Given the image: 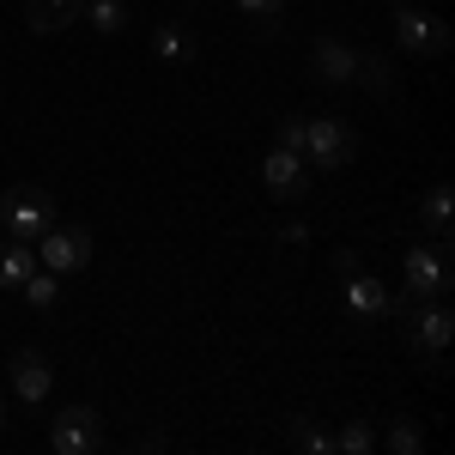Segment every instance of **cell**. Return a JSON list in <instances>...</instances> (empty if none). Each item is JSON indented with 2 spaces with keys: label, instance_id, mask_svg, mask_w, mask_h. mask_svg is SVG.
<instances>
[{
  "label": "cell",
  "instance_id": "9c48e42d",
  "mask_svg": "<svg viewBox=\"0 0 455 455\" xmlns=\"http://www.w3.org/2000/svg\"><path fill=\"white\" fill-rule=\"evenodd\" d=\"M358 73V49L340 43V36H315V79L322 85H352Z\"/></svg>",
  "mask_w": 455,
  "mask_h": 455
},
{
  "label": "cell",
  "instance_id": "277c9868",
  "mask_svg": "<svg viewBox=\"0 0 455 455\" xmlns=\"http://www.w3.org/2000/svg\"><path fill=\"white\" fill-rule=\"evenodd\" d=\"M352 158H358V134H352L340 116H315V122H304V164L347 171Z\"/></svg>",
  "mask_w": 455,
  "mask_h": 455
},
{
  "label": "cell",
  "instance_id": "30bf717a",
  "mask_svg": "<svg viewBox=\"0 0 455 455\" xmlns=\"http://www.w3.org/2000/svg\"><path fill=\"white\" fill-rule=\"evenodd\" d=\"M347 310H352V322H383L388 315V291H383V280L377 274H347Z\"/></svg>",
  "mask_w": 455,
  "mask_h": 455
},
{
  "label": "cell",
  "instance_id": "8992f818",
  "mask_svg": "<svg viewBox=\"0 0 455 455\" xmlns=\"http://www.w3.org/2000/svg\"><path fill=\"white\" fill-rule=\"evenodd\" d=\"M49 450L55 455H98L104 450V413L98 407H61L49 425Z\"/></svg>",
  "mask_w": 455,
  "mask_h": 455
},
{
  "label": "cell",
  "instance_id": "7402d4cb",
  "mask_svg": "<svg viewBox=\"0 0 455 455\" xmlns=\"http://www.w3.org/2000/svg\"><path fill=\"white\" fill-rule=\"evenodd\" d=\"M280 146H285V152H304V122H298V116H285V128H280Z\"/></svg>",
  "mask_w": 455,
  "mask_h": 455
},
{
  "label": "cell",
  "instance_id": "6da1fadb",
  "mask_svg": "<svg viewBox=\"0 0 455 455\" xmlns=\"http://www.w3.org/2000/svg\"><path fill=\"white\" fill-rule=\"evenodd\" d=\"M388 315L401 322V334H407V347L419 352V358H443L455 340V315L443 298H388Z\"/></svg>",
  "mask_w": 455,
  "mask_h": 455
},
{
  "label": "cell",
  "instance_id": "9a60e30c",
  "mask_svg": "<svg viewBox=\"0 0 455 455\" xmlns=\"http://www.w3.org/2000/svg\"><path fill=\"white\" fill-rule=\"evenodd\" d=\"M364 92H377V98H388L395 92V68H388V55L383 49H358V73H352Z\"/></svg>",
  "mask_w": 455,
  "mask_h": 455
},
{
  "label": "cell",
  "instance_id": "7c38bea8",
  "mask_svg": "<svg viewBox=\"0 0 455 455\" xmlns=\"http://www.w3.org/2000/svg\"><path fill=\"white\" fill-rule=\"evenodd\" d=\"M79 6H85V0H31V6H25V25H31L36 36H55L79 19Z\"/></svg>",
  "mask_w": 455,
  "mask_h": 455
},
{
  "label": "cell",
  "instance_id": "3957f363",
  "mask_svg": "<svg viewBox=\"0 0 455 455\" xmlns=\"http://www.w3.org/2000/svg\"><path fill=\"white\" fill-rule=\"evenodd\" d=\"M395 36L407 55H425V61H443L450 55V25L437 12H425L413 0H395Z\"/></svg>",
  "mask_w": 455,
  "mask_h": 455
},
{
  "label": "cell",
  "instance_id": "ffe728a7",
  "mask_svg": "<svg viewBox=\"0 0 455 455\" xmlns=\"http://www.w3.org/2000/svg\"><path fill=\"white\" fill-rule=\"evenodd\" d=\"M388 450H395V455H419L425 450V425L407 419V413H401V419H388Z\"/></svg>",
  "mask_w": 455,
  "mask_h": 455
},
{
  "label": "cell",
  "instance_id": "8fae6325",
  "mask_svg": "<svg viewBox=\"0 0 455 455\" xmlns=\"http://www.w3.org/2000/svg\"><path fill=\"white\" fill-rule=\"evenodd\" d=\"M49 383H55V377H49V358H43V352H19V358H12V395H19V401H43V395H49Z\"/></svg>",
  "mask_w": 455,
  "mask_h": 455
},
{
  "label": "cell",
  "instance_id": "2e32d148",
  "mask_svg": "<svg viewBox=\"0 0 455 455\" xmlns=\"http://www.w3.org/2000/svg\"><path fill=\"white\" fill-rule=\"evenodd\" d=\"M152 49H158L164 61H195V31H188V25H158Z\"/></svg>",
  "mask_w": 455,
  "mask_h": 455
},
{
  "label": "cell",
  "instance_id": "e0dca14e",
  "mask_svg": "<svg viewBox=\"0 0 455 455\" xmlns=\"http://www.w3.org/2000/svg\"><path fill=\"white\" fill-rule=\"evenodd\" d=\"M85 19H92V31H104V36H116V31H128V6L122 0H85L79 6Z\"/></svg>",
  "mask_w": 455,
  "mask_h": 455
},
{
  "label": "cell",
  "instance_id": "44dd1931",
  "mask_svg": "<svg viewBox=\"0 0 455 455\" xmlns=\"http://www.w3.org/2000/svg\"><path fill=\"white\" fill-rule=\"evenodd\" d=\"M19 291L31 298L36 310H49V304L61 298V274H49V267H36V274H31V280H25V285H19Z\"/></svg>",
  "mask_w": 455,
  "mask_h": 455
},
{
  "label": "cell",
  "instance_id": "cb8c5ba5",
  "mask_svg": "<svg viewBox=\"0 0 455 455\" xmlns=\"http://www.w3.org/2000/svg\"><path fill=\"white\" fill-rule=\"evenodd\" d=\"M0 431H6V407H0Z\"/></svg>",
  "mask_w": 455,
  "mask_h": 455
},
{
  "label": "cell",
  "instance_id": "4fadbf2b",
  "mask_svg": "<svg viewBox=\"0 0 455 455\" xmlns=\"http://www.w3.org/2000/svg\"><path fill=\"white\" fill-rule=\"evenodd\" d=\"M31 274H36V243L6 237V243H0V291H19Z\"/></svg>",
  "mask_w": 455,
  "mask_h": 455
},
{
  "label": "cell",
  "instance_id": "603a6c76",
  "mask_svg": "<svg viewBox=\"0 0 455 455\" xmlns=\"http://www.w3.org/2000/svg\"><path fill=\"white\" fill-rule=\"evenodd\" d=\"M237 6H243V12H255V19H280L285 0H237Z\"/></svg>",
  "mask_w": 455,
  "mask_h": 455
},
{
  "label": "cell",
  "instance_id": "5bb4252c",
  "mask_svg": "<svg viewBox=\"0 0 455 455\" xmlns=\"http://www.w3.org/2000/svg\"><path fill=\"white\" fill-rule=\"evenodd\" d=\"M450 207H455V201H450V182H431V188H425V201H419V225L443 249H450Z\"/></svg>",
  "mask_w": 455,
  "mask_h": 455
},
{
  "label": "cell",
  "instance_id": "5b68a950",
  "mask_svg": "<svg viewBox=\"0 0 455 455\" xmlns=\"http://www.w3.org/2000/svg\"><path fill=\"white\" fill-rule=\"evenodd\" d=\"M85 261H92V231L85 225H49L43 237H36V267H49V274H85Z\"/></svg>",
  "mask_w": 455,
  "mask_h": 455
},
{
  "label": "cell",
  "instance_id": "7a4b0ae2",
  "mask_svg": "<svg viewBox=\"0 0 455 455\" xmlns=\"http://www.w3.org/2000/svg\"><path fill=\"white\" fill-rule=\"evenodd\" d=\"M0 225H6V237L36 243V237L55 225V195H49V188H31V182L6 188V195H0Z\"/></svg>",
  "mask_w": 455,
  "mask_h": 455
},
{
  "label": "cell",
  "instance_id": "ac0fdd59",
  "mask_svg": "<svg viewBox=\"0 0 455 455\" xmlns=\"http://www.w3.org/2000/svg\"><path fill=\"white\" fill-rule=\"evenodd\" d=\"M291 443L304 455H334V431L322 419H291Z\"/></svg>",
  "mask_w": 455,
  "mask_h": 455
},
{
  "label": "cell",
  "instance_id": "52a82bcc",
  "mask_svg": "<svg viewBox=\"0 0 455 455\" xmlns=\"http://www.w3.org/2000/svg\"><path fill=\"white\" fill-rule=\"evenodd\" d=\"M261 188H267L274 201H285V207L310 201V164H304V152L274 146V152H267V164H261Z\"/></svg>",
  "mask_w": 455,
  "mask_h": 455
},
{
  "label": "cell",
  "instance_id": "ba28073f",
  "mask_svg": "<svg viewBox=\"0 0 455 455\" xmlns=\"http://www.w3.org/2000/svg\"><path fill=\"white\" fill-rule=\"evenodd\" d=\"M401 280H407V298H450V249L431 243V249H413L401 261Z\"/></svg>",
  "mask_w": 455,
  "mask_h": 455
},
{
  "label": "cell",
  "instance_id": "d6986e66",
  "mask_svg": "<svg viewBox=\"0 0 455 455\" xmlns=\"http://www.w3.org/2000/svg\"><path fill=\"white\" fill-rule=\"evenodd\" d=\"M334 450H340V455H371V450H377V431H371V419H347L340 431H334Z\"/></svg>",
  "mask_w": 455,
  "mask_h": 455
}]
</instances>
